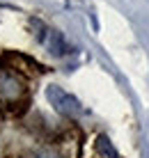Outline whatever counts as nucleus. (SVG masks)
<instances>
[{
	"label": "nucleus",
	"instance_id": "f257e3e1",
	"mask_svg": "<svg viewBox=\"0 0 149 158\" xmlns=\"http://www.w3.org/2000/svg\"><path fill=\"white\" fill-rule=\"evenodd\" d=\"M46 99H48V103H51L55 110H57L60 115H64V117H78L83 112L80 101L76 99V96H71L69 92H64L60 85H48Z\"/></svg>",
	"mask_w": 149,
	"mask_h": 158
},
{
	"label": "nucleus",
	"instance_id": "20e7f679",
	"mask_svg": "<svg viewBox=\"0 0 149 158\" xmlns=\"http://www.w3.org/2000/svg\"><path fill=\"white\" fill-rule=\"evenodd\" d=\"M96 151L101 154V158H122L119 151L115 149V144L110 142L108 135H99L96 138Z\"/></svg>",
	"mask_w": 149,
	"mask_h": 158
},
{
	"label": "nucleus",
	"instance_id": "7ed1b4c3",
	"mask_svg": "<svg viewBox=\"0 0 149 158\" xmlns=\"http://www.w3.org/2000/svg\"><path fill=\"white\" fill-rule=\"evenodd\" d=\"M44 44H46L48 53H51V55H55V57H60V55H64V53H69L67 41H64V37L60 35L57 30H46V35H44Z\"/></svg>",
	"mask_w": 149,
	"mask_h": 158
},
{
	"label": "nucleus",
	"instance_id": "f03ea898",
	"mask_svg": "<svg viewBox=\"0 0 149 158\" xmlns=\"http://www.w3.org/2000/svg\"><path fill=\"white\" fill-rule=\"evenodd\" d=\"M23 94V83L16 78L14 73H7V71H0V96L7 101H14Z\"/></svg>",
	"mask_w": 149,
	"mask_h": 158
},
{
	"label": "nucleus",
	"instance_id": "39448f33",
	"mask_svg": "<svg viewBox=\"0 0 149 158\" xmlns=\"http://www.w3.org/2000/svg\"><path fill=\"white\" fill-rule=\"evenodd\" d=\"M32 158H62V156H60L53 147H41L39 151H35V156H32Z\"/></svg>",
	"mask_w": 149,
	"mask_h": 158
}]
</instances>
